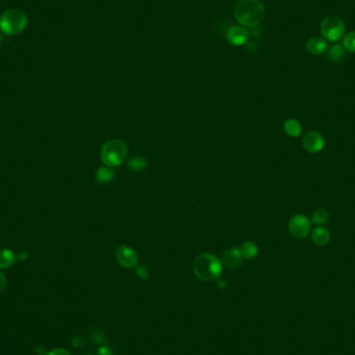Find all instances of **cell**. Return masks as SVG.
<instances>
[{
	"instance_id": "52a82bcc",
	"label": "cell",
	"mask_w": 355,
	"mask_h": 355,
	"mask_svg": "<svg viewBox=\"0 0 355 355\" xmlns=\"http://www.w3.org/2000/svg\"><path fill=\"white\" fill-rule=\"evenodd\" d=\"M302 145L309 153L316 154L324 149L325 139L321 133L317 131H310L303 136Z\"/></svg>"
},
{
	"instance_id": "e0dca14e",
	"label": "cell",
	"mask_w": 355,
	"mask_h": 355,
	"mask_svg": "<svg viewBox=\"0 0 355 355\" xmlns=\"http://www.w3.org/2000/svg\"><path fill=\"white\" fill-rule=\"evenodd\" d=\"M96 178L100 183H108L114 178V171L108 167H101L98 169Z\"/></svg>"
},
{
	"instance_id": "7402d4cb",
	"label": "cell",
	"mask_w": 355,
	"mask_h": 355,
	"mask_svg": "<svg viewBox=\"0 0 355 355\" xmlns=\"http://www.w3.org/2000/svg\"><path fill=\"white\" fill-rule=\"evenodd\" d=\"M47 355H71L70 352L66 349H63V348H56V349H53L52 351H50Z\"/></svg>"
},
{
	"instance_id": "7c38bea8",
	"label": "cell",
	"mask_w": 355,
	"mask_h": 355,
	"mask_svg": "<svg viewBox=\"0 0 355 355\" xmlns=\"http://www.w3.org/2000/svg\"><path fill=\"white\" fill-rule=\"evenodd\" d=\"M312 240L313 242L318 246H325L331 241V232H329L326 227L323 226H317L312 232Z\"/></svg>"
},
{
	"instance_id": "cb8c5ba5",
	"label": "cell",
	"mask_w": 355,
	"mask_h": 355,
	"mask_svg": "<svg viewBox=\"0 0 355 355\" xmlns=\"http://www.w3.org/2000/svg\"><path fill=\"white\" fill-rule=\"evenodd\" d=\"M7 287V278L6 276L0 272V294H2Z\"/></svg>"
},
{
	"instance_id": "2e32d148",
	"label": "cell",
	"mask_w": 355,
	"mask_h": 355,
	"mask_svg": "<svg viewBox=\"0 0 355 355\" xmlns=\"http://www.w3.org/2000/svg\"><path fill=\"white\" fill-rule=\"evenodd\" d=\"M240 251L242 253V257H244L246 259H253V258L257 257L259 249H258V246L256 245V243L245 242L241 245Z\"/></svg>"
},
{
	"instance_id": "277c9868",
	"label": "cell",
	"mask_w": 355,
	"mask_h": 355,
	"mask_svg": "<svg viewBox=\"0 0 355 355\" xmlns=\"http://www.w3.org/2000/svg\"><path fill=\"white\" fill-rule=\"evenodd\" d=\"M128 156V149L119 139H111L105 142L101 150V160L108 167L122 165Z\"/></svg>"
},
{
	"instance_id": "603a6c76",
	"label": "cell",
	"mask_w": 355,
	"mask_h": 355,
	"mask_svg": "<svg viewBox=\"0 0 355 355\" xmlns=\"http://www.w3.org/2000/svg\"><path fill=\"white\" fill-rule=\"evenodd\" d=\"M98 354H99V355H112V351H111V349H110L109 347H107V346H102V347H101V348L99 349Z\"/></svg>"
},
{
	"instance_id": "d6986e66",
	"label": "cell",
	"mask_w": 355,
	"mask_h": 355,
	"mask_svg": "<svg viewBox=\"0 0 355 355\" xmlns=\"http://www.w3.org/2000/svg\"><path fill=\"white\" fill-rule=\"evenodd\" d=\"M343 47L348 52H355V32H350L343 37Z\"/></svg>"
},
{
	"instance_id": "30bf717a",
	"label": "cell",
	"mask_w": 355,
	"mask_h": 355,
	"mask_svg": "<svg viewBox=\"0 0 355 355\" xmlns=\"http://www.w3.org/2000/svg\"><path fill=\"white\" fill-rule=\"evenodd\" d=\"M223 264L231 269L238 267L242 262V253L240 248L232 247L223 255Z\"/></svg>"
},
{
	"instance_id": "ffe728a7",
	"label": "cell",
	"mask_w": 355,
	"mask_h": 355,
	"mask_svg": "<svg viewBox=\"0 0 355 355\" xmlns=\"http://www.w3.org/2000/svg\"><path fill=\"white\" fill-rule=\"evenodd\" d=\"M128 165L132 170L139 171V170H142L146 167L147 162L145 159H143L141 157H134L128 162Z\"/></svg>"
},
{
	"instance_id": "9c48e42d",
	"label": "cell",
	"mask_w": 355,
	"mask_h": 355,
	"mask_svg": "<svg viewBox=\"0 0 355 355\" xmlns=\"http://www.w3.org/2000/svg\"><path fill=\"white\" fill-rule=\"evenodd\" d=\"M249 38V34L247 29L241 25H234L226 34V39L234 46L244 45Z\"/></svg>"
},
{
	"instance_id": "6da1fadb",
	"label": "cell",
	"mask_w": 355,
	"mask_h": 355,
	"mask_svg": "<svg viewBox=\"0 0 355 355\" xmlns=\"http://www.w3.org/2000/svg\"><path fill=\"white\" fill-rule=\"evenodd\" d=\"M234 15L243 27H257L265 18V8L260 0H240Z\"/></svg>"
},
{
	"instance_id": "9a60e30c",
	"label": "cell",
	"mask_w": 355,
	"mask_h": 355,
	"mask_svg": "<svg viewBox=\"0 0 355 355\" xmlns=\"http://www.w3.org/2000/svg\"><path fill=\"white\" fill-rule=\"evenodd\" d=\"M17 256L11 249L0 250V269L10 268L16 261Z\"/></svg>"
},
{
	"instance_id": "8992f818",
	"label": "cell",
	"mask_w": 355,
	"mask_h": 355,
	"mask_svg": "<svg viewBox=\"0 0 355 355\" xmlns=\"http://www.w3.org/2000/svg\"><path fill=\"white\" fill-rule=\"evenodd\" d=\"M311 226V219L303 214L294 215L289 221V231L291 235L298 239H303L309 236Z\"/></svg>"
},
{
	"instance_id": "7a4b0ae2",
	"label": "cell",
	"mask_w": 355,
	"mask_h": 355,
	"mask_svg": "<svg viewBox=\"0 0 355 355\" xmlns=\"http://www.w3.org/2000/svg\"><path fill=\"white\" fill-rule=\"evenodd\" d=\"M192 267L194 274L204 282L216 280L222 271L221 262L211 253H201L194 260Z\"/></svg>"
},
{
	"instance_id": "3957f363",
	"label": "cell",
	"mask_w": 355,
	"mask_h": 355,
	"mask_svg": "<svg viewBox=\"0 0 355 355\" xmlns=\"http://www.w3.org/2000/svg\"><path fill=\"white\" fill-rule=\"evenodd\" d=\"M28 17L23 11L10 9L0 16V31L8 36H17L26 29Z\"/></svg>"
},
{
	"instance_id": "8fae6325",
	"label": "cell",
	"mask_w": 355,
	"mask_h": 355,
	"mask_svg": "<svg viewBox=\"0 0 355 355\" xmlns=\"http://www.w3.org/2000/svg\"><path fill=\"white\" fill-rule=\"evenodd\" d=\"M307 50L314 55H320L328 50V44L325 39L320 37L311 38L307 43Z\"/></svg>"
},
{
	"instance_id": "ac0fdd59",
	"label": "cell",
	"mask_w": 355,
	"mask_h": 355,
	"mask_svg": "<svg viewBox=\"0 0 355 355\" xmlns=\"http://www.w3.org/2000/svg\"><path fill=\"white\" fill-rule=\"evenodd\" d=\"M329 220V213L325 209H318L312 215L311 222L318 226L325 224Z\"/></svg>"
},
{
	"instance_id": "d4e9b609",
	"label": "cell",
	"mask_w": 355,
	"mask_h": 355,
	"mask_svg": "<svg viewBox=\"0 0 355 355\" xmlns=\"http://www.w3.org/2000/svg\"><path fill=\"white\" fill-rule=\"evenodd\" d=\"M17 258H18L19 260H21V261H24V260H26V259L28 258V255H27L26 252H20L19 255L17 256Z\"/></svg>"
},
{
	"instance_id": "5b68a950",
	"label": "cell",
	"mask_w": 355,
	"mask_h": 355,
	"mask_svg": "<svg viewBox=\"0 0 355 355\" xmlns=\"http://www.w3.org/2000/svg\"><path fill=\"white\" fill-rule=\"evenodd\" d=\"M320 32L323 39L332 43H337L346 33V25L339 16H328L321 22Z\"/></svg>"
},
{
	"instance_id": "4fadbf2b",
	"label": "cell",
	"mask_w": 355,
	"mask_h": 355,
	"mask_svg": "<svg viewBox=\"0 0 355 355\" xmlns=\"http://www.w3.org/2000/svg\"><path fill=\"white\" fill-rule=\"evenodd\" d=\"M328 58L334 63H341L346 58V50L341 44H334L328 48Z\"/></svg>"
},
{
	"instance_id": "5bb4252c",
	"label": "cell",
	"mask_w": 355,
	"mask_h": 355,
	"mask_svg": "<svg viewBox=\"0 0 355 355\" xmlns=\"http://www.w3.org/2000/svg\"><path fill=\"white\" fill-rule=\"evenodd\" d=\"M284 129L285 132L291 137H298L301 135L302 132V127L300 123L294 119H290L285 122Z\"/></svg>"
},
{
	"instance_id": "ba28073f",
	"label": "cell",
	"mask_w": 355,
	"mask_h": 355,
	"mask_svg": "<svg viewBox=\"0 0 355 355\" xmlns=\"http://www.w3.org/2000/svg\"><path fill=\"white\" fill-rule=\"evenodd\" d=\"M116 260L125 268H133L136 266L138 257L136 251L127 245H122L116 250Z\"/></svg>"
},
{
	"instance_id": "44dd1931",
	"label": "cell",
	"mask_w": 355,
	"mask_h": 355,
	"mask_svg": "<svg viewBox=\"0 0 355 355\" xmlns=\"http://www.w3.org/2000/svg\"><path fill=\"white\" fill-rule=\"evenodd\" d=\"M136 274L140 278V280H142V281H146L147 278H149V276H150V273H149L147 269L145 267H143V266H139V267L136 268Z\"/></svg>"
},
{
	"instance_id": "484cf974",
	"label": "cell",
	"mask_w": 355,
	"mask_h": 355,
	"mask_svg": "<svg viewBox=\"0 0 355 355\" xmlns=\"http://www.w3.org/2000/svg\"><path fill=\"white\" fill-rule=\"evenodd\" d=\"M2 40H3V36H2V34H0V43H2Z\"/></svg>"
}]
</instances>
